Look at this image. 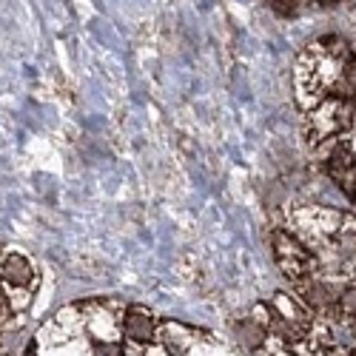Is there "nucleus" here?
I'll list each match as a JSON object with an SVG mask.
<instances>
[{"label": "nucleus", "instance_id": "1", "mask_svg": "<svg viewBox=\"0 0 356 356\" xmlns=\"http://www.w3.org/2000/svg\"><path fill=\"white\" fill-rule=\"evenodd\" d=\"M291 83L311 157L356 205V43L314 38L296 54Z\"/></svg>", "mask_w": 356, "mask_h": 356}, {"label": "nucleus", "instance_id": "2", "mask_svg": "<svg viewBox=\"0 0 356 356\" xmlns=\"http://www.w3.org/2000/svg\"><path fill=\"white\" fill-rule=\"evenodd\" d=\"M0 282H3L12 311L17 316H23L35 302V293L40 288V274L23 251L0 248Z\"/></svg>", "mask_w": 356, "mask_h": 356}, {"label": "nucleus", "instance_id": "3", "mask_svg": "<svg viewBox=\"0 0 356 356\" xmlns=\"http://www.w3.org/2000/svg\"><path fill=\"white\" fill-rule=\"evenodd\" d=\"M160 322L163 319H157L145 305H129L126 319H123V334L129 339H137V342H157Z\"/></svg>", "mask_w": 356, "mask_h": 356}, {"label": "nucleus", "instance_id": "4", "mask_svg": "<svg viewBox=\"0 0 356 356\" xmlns=\"http://www.w3.org/2000/svg\"><path fill=\"white\" fill-rule=\"evenodd\" d=\"M268 3L280 12V15H308V12H322L328 6H337L339 0H268Z\"/></svg>", "mask_w": 356, "mask_h": 356}, {"label": "nucleus", "instance_id": "5", "mask_svg": "<svg viewBox=\"0 0 356 356\" xmlns=\"http://www.w3.org/2000/svg\"><path fill=\"white\" fill-rule=\"evenodd\" d=\"M17 319H20V316L12 311V305H9V296H6V291H3V282H0V331L15 328Z\"/></svg>", "mask_w": 356, "mask_h": 356}, {"label": "nucleus", "instance_id": "6", "mask_svg": "<svg viewBox=\"0 0 356 356\" xmlns=\"http://www.w3.org/2000/svg\"><path fill=\"white\" fill-rule=\"evenodd\" d=\"M145 356H174V353L157 339V342H148V353H145Z\"/></svg>", "mask_w": 356, "mask_h": 356}]
</instances>
